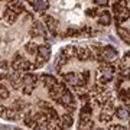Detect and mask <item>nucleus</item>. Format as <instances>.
I'll return each mask as SVG.
<instances>
[{
	"instance_id": "nucleus-1",
	"label": "nucleus",
	"mask_w": 130,
	"mask_h": 130,
	"mask_svg": "<svg viewBox=\"0 0 130 130\" xmlns=\"http://www.w3.org/2000/svg\"><path fill=\"white\" fill-rule=\"evenodd\" d=\"M75 58L78 61H90L93 58V51L87 46H77V54H75Z\"/></svg>"
},
{
	"instance_id": "nucleus-2",
	"label": "nucleus",
	"mask_w": 130,
	"mask_h": 130,
	"mask_svg": "<svg viewBox=\"0 0 130 130\" xmlns=\"http://www.w3.org/2000/svg\"><path fill=\"white\" fill-rule=\"evenodd\" d=\"M101 55L106 58V61H113V59H116V58H117L119 52H117L116 48L107 45V46H103L101 48Z\"/></svg>"
},
{
	"instance_id": "nucleus-3",
	"label": "nucleus",
	"mask_w": 130,
	"mask_h": 130,
	"mask_svg": "<svg viewBox=\"0 0 130 130\" xmlns=\"http://www.w3.org/2000/svg\"><path fill=\"white\" fill-rule=\"evenodd\" d=\"M61 124H62V129H70L74 124V119H72V114L71 113H62L61 114Z\"/></svg>"
},
{
	"instance_id": "nucleus-4",
	"label": "nucleus",
	"mask_w": 130,
	"mask_h": 130,
	"mask_svg": "<svg viewBox=\"0 0 130 130\" xmlns=\"http://www.w3.org/2000/svg\"><path fill=\"white\" fill-rule=\"evenodd\" d=\"M116 16H117V25H120L121 22H124V20L130 19V7H127V6H126L124 9L120 10Z\"/></svg>"
},
{
	"instance_id": "nucleus-5",
	"label": "nucleus",
	"mask_w": 130,
	"mask_h": 130,
	"mask_svg": "<svg viewBox=\"0 0 130 130\" xmlns=\"http://www.w3.org/2000/svg\"><path fill=\"white\" fill-rule=\"evenodd\" d=\"M114 111H116V116L119 117V119H121V120H127L130 117V111L126 107H116Z\"/></svg>"
},
{
	"instance_id": "nucleus-6",
	"label": "nucleus",
	"mask_w": 130,
	"mask_h": 130,
	"mask_svg": "<svg viewBox=\"0 0 130 130\" xmlns=\"http://www.w3.org/2000/svg\"><path fill=\"white\" fill-rule=\"evenodd\" d=\"M113 74L114 72H110V71H101V75L98 78V84H107L113 79Z\"/></svg>"
},
{
	"instance_id": "nucleus-7",
	"label": "nucleus",
	"mask_w": 130,
	"mask_h": 130,
	"mask_svg": "<svg viewBox=\"0 0 130 130\" xmlns=\"http://www.w3.org/2000/svg\"><path fill=\"white\" fill-rule=\"evenodd\" d=\"M117 35L123 39L124 42H127V43H130V29H124V28H117Z\"/></svg>"
},
{
	"instance_id": "nucleus-8",
	"label": "nucleus",
	"mask_w": 130,
	"mask_h": 130,
	"mask_svg": "<svg viewBox=\"0 0 130 130\" xmlns=\"http://www.w3.org/2000/svg\"><path fill=\"white\" fill-rule=\"evenodd\" d=\"M100 23L104 25V26H108V25L111 23V16H110L108 12H103L100 14Z\"/></svg>"
},
{
	"instance_id": "nucleus-9",
	"label": "nucleus",
	"mask_w": 130,
	"mask_h": 130,
	"mask_svg": "<svg viewBox=\"0 0 130 130\" xmlns=\"http://www.w3.org/2000/svg\"><path fill=\"white\" fill-rule=\"evenodd\" d=\"M120 77L123 79H130V68H129V67L121 65V67H120Z\"/></svg>"
},
{
	"instance_id": "nucleus-10",
	"label": "nucleus",
	"mask_w": 130,
	"mask_h": 130,
	"mask_svg": "<svg viewBox=\"0 0 130 130\" xmlns=\"http://www.w3.org/2000/svg\"><path fill=\"white\" fill-rule=\"evenodd\" d=\"M94 3L97 6H101V7H106L108 5V0H94Z\"/></svg>"
},
{
	"instance_id": "nucleus-11",
	"label": "nucleus",
	"mask_w": 130,
	"mask_h": 130,
	"mask_svg": "<svg viewBox=\"0 0 130 130\" xmlns=\"http://www.w3.org/2000/svg\"><path fill=\"white\" fill-rule=\"evenodd\" d=\"M85 14H87V16H95V10H93V9H87L85 10Z\"/></svg>"
},
{
	"instance_id": "nucleus-12",
	"label": "nucleus",
	"mask_w": 130,
	"mask_h": 130,
	"mask_svg": "<svg viewBox=\"0 0 130 130\" xmlns=\"http://www.w3.org/2000/svg\"><path fill=\"white\" fill-rule=\"evenodd\" d=\"M108 39H110L111 42H116V43H117V39H116L114 36H108Z\"/></svg>"
},
{
	"instance_id": "nucleus-13",
	"label": "nucleus",
	"mask_w": 130,
	"mask_h": 130,
	"mask_svg": "<svg viewBox=\"0 0 130 130\" xmlns=\"http://www.w3.org/2000/svg\"><path fill=\"white\" fill-rule=\"evenodd\" d=\"M127 56H129V58H130V51H129V52H127Z\"/></svg>"
}]
</instances>
